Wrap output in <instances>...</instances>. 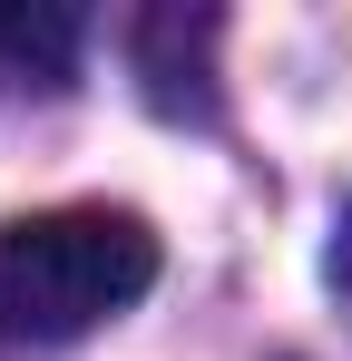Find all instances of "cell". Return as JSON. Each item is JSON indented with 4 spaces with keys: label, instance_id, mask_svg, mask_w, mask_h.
<instances>
[{
    "label": "cell",
    "instance_id": "cell-1",
    "mask_svg": "<svg viewBox=\"0 0 352 361\" xmlns=\"http://www.w3.org/2000/svg\"><path fill=\"white\" fill-rule=\"evenodd\" d=\"M157 283V235L127 205H49L0 225V352H40L117 322Z\"/></svg>",
    "mask_w": 352,
    "mask_h": 361
},
{
    "label": "cell",
    "instance_id": "cell-2",
    "mask_svg": "<svg viewBox=\"0 0 352 361\" xmlns=\"http://www.w3.org/2000/svg\"><path fill=\"white\" fill-rule=\"evenodd\" d=\"M0 59L40 68V78H59V68L78 59V10H59V0H0Z\"/></svg>",
    "mask_w": 352,
    "mask_h": 361
},
{
    "label": "cell",
    "instance_id": "cell-3",
    "mask_svg": "<svg viewBox=\"0 0 352 361\" xmlns=\"http://www.w3.org/2000/svg\"><path fill=\"white\" fill-rule=\"evenodd\" d=\"M333 293L352 302V205H343V225H333Z\"/></svg>",
    "mask_w": 352,
    "mask_h": 361
}]
</instances>
